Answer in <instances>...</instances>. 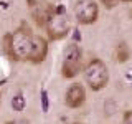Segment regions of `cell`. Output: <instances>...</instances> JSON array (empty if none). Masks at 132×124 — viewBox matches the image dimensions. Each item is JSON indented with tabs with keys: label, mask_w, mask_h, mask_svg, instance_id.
I'll return each instance as SVG.
<instances>
[{
	"label": "cell",
	"mask_w": 132,
	"mask_h": 124,
	"mask_svg": "<svg viewBox=\"0 0 132 124\" xmlns=\"http://www.w3.org/2000/svg\"><path fill=\"white\" fill-rule=\"evenodd\" d=\"M33 47V33L28 25L22 23L13 33L3 36V50L13 61H28Z\"/></svg>",
	"instance_id": "obj_1"
},
{
	"label": "cell",
	"mask_w": 132,
	"mask_h": 124,
	"mask_svg": "<svg viewBox=\"0 0 132 124\" xmlns=\"http://www.w3.org/2000/svg\"><path fill=\"white\" fill-rule=\"evenodd\" d=\"M84 80L93 91L104 89L109 83V71L106 63L99 58H93L84 68Z\"/></svg>",
	"instance_id": "obj_2"
},
{
	"label": "cell",
	"mask_w": 132,
	"mask_h": 124,
	"mask_svg": "<svg viewBox=\"0 0 132 124\" xmlns=\"http://www.w3.org/2000/svg\"><path fill=\"white\" fill-rule=\"evenodd\" d=\"M82 68V51L78 43H69L64 50V58H63V65H61V74L66 80L78 76V73Z\"/></svg>",
	"instance_id": "obj_3"
},
{
	"label": "cell",
	"mask_w": 132,
	"mask_h": 124,
	"mask_svg": "<svg viewBox=\"0 0 132 124\" xmlns=\"http://www.w3.org/2000/svg\"><path fill=\"white\" fill-rule=\"evenodd\" d=\"M45 30L48 33V38L51 41L63 40L66 35L69 33V20L66 13H53L50 17V20L46 22Z\"/></svg>",
	"instance_id": "obj_4"
},
{
	"label": "cell",
	"mask_w": 132,
	"mask_h": 124,
	"mask_svg": "<svg viewBox=\"0 0 132 124\" xmlns=\"http://www.w3.org/2000/svg\"><path fill=\"white\" fill-rule=\"evenodd\" d=\"M74 17L81 25H93L99 18V7L94 0H78L74 5Z\"/></svg>",
	"instance_id": "obj_5"
},
{
	"label": "cell",
	"mask_w": 132,
	"mask_h": 124,
	"mask_svg": "<svg viewBox=\"0 0 132 124\" xmlns=\"http://www.w3.org/2000/svg\"><path fill=\"white\" fill-rule=\"evenodd\" d=\"M53 13H55V5H51L50 2H40L38 0V3L31 8V18L36 23V27L40 28L46 27V22Z\"/></svg>",
	"instance_id": "obj_6"
},
{
	"label": "cell",
	"mask_w": 132,
	"mask_h": 124,
	"mask_svg": "<svg viewBox=\"0 0 132 124\" xmlns=\"http://www.w3.org/2000/svg\"><path fill=\"white\" fill-rule=\"evenodd\" d=\"M48 55V41L40 35H33V47L28 61H31L33 65H40L46 60Z\"/></svg>",
	"instance_id": "obj_7"
},
{
	"label": "cell",
	"mask_w": 132,
	"mask_h": 124,
	"mask_svg": "<svg viewBox=\"0 0 132 124\" xmlns=\"http://www.w3.org/2000/svg\"><path fill=\"white\" fill-rule=\"evenodd\" d=\"M86 101V91L81 84H71L66 91V96H64V103L68 107L71 109H78L84 104Z\"/></svg>",
	"instance_id": "obj_8"
},
{
	"label": "cell",
	"mask_w": 132,
	"mask_h": 124,
	"mask_svg": "<svg viewBox=\"0 0 132 124\" xmlns=\"http://www.w3.org/2000/svg\"><path fill=\"white\" fill-rule=\"evenodd\" d=\"M129 58H130L129 45H127L126 41H121V43L116 47V60H117V63H126V61H129Z\"/></svg>",
	"instance_id": "obj_9"
},
{
	"label": "cell",
	"mask_w": 132,
	"mask_h": 124,
	"mask_svg": "<svg viewBox=\"0 0 132 124\" xmlns=\"http://www.w3.org/2000/svg\"><path fill=\"white\" fill-rule=\"evenodd\" d=\"M25 106H27V101H25L23 94L22 93H16L13 98H12V107H13L15 111H23Z\"/></svg>",
	"instance_id": "obj_10"
},
{
	"label": "cell",
	"mask_w": 132,
	"mask_h": 124,
	"mask_svg": "<svg viewBox=\"0 0 132 124\" xmlns=\"http://www.w3.org/2000/svg\"><path fill=\"white\" fill-rule=\"evenodd\" d=\"M101 3L107 8V10H112V8L119 3V0H101Z\"/></svg>",
	"instance_id": "obj_11"
},
{
	"label": "cell",
	"mask_w": 132,
	"mask_h": 124,
	"mask_svg": "<svg viewBox=\"0 0 132 124\" xmlns=\"http://www.w3.org/2000/svg\"><path fill=\"white\" fill-rule=\"evenodd\" d=\"M41 103H43V113H48V93L41 91Z\"/></svg>",
	"instance_id": "obj_12"
},
{
	"label": "cell",
	"mask_w": 132,
	"mask_h": 124,
	"mask_svg": "<svg viewBox=\"0 0 132 124\" xmlns=\"http://www.w3.org/2000/svg\"><path fill=\"white\" fill-rule=\"evenodd\" d=\"M124 124H132V109L124 113Z\"/></svg>",
	"instance_id": "obj_13"
},
{
	"label": "cell",
	"mask_w": 132,
	"mask_h": 124,
	"mask_svg": "<svg viewBox=\"0 0 132 124\" xmlns=\"http://www.w3.org/2000/svg\"><path fill=\"white\" fill-rule=\"evenodd\" d=\"M5 124H30V122H28L27 119H13V121H8Z\"/></svg>",
	"instance_id": "obj_14"
},
{
	"label": "cell",
	"mask_w": 132,
	"mask_h": 124,
	"mask_svg": "<svg viewBox=\"0 0 132 124\" xmlns=\"http://www.w3.org/2000/svg\"><path fill=\"white\" fill-rule=\"evenodd\" d=\"M36 3H38V0H27V5L30 7V10H31V8L36 5Z\"/></svg>",
	"instance_id": "obj_15"
},
{
	"label": "cell",
	"mask_w": 132,
	"mask_h": 124,
	"mask_svg": "<svg viewBox=\"0 0 132 124\" xmlns=\"http://www.w3.org/2000/svg\"><path fill=\"white\" fill-rule=\"evenodd\" d=\"M121 2H127V3H130V2H132V0H121Z\"/></svg>",
	"instance_id": "obj_16"
},
{
	"label": "cell",
	"mask_w": 132,
	"mask_h": 124,
	"mask_svg": "<svg viewBox=\"0 0 132 124\" xmlns=\"http://www.w3.org/2000/svg\"><path fill=\"white\" fill-rule=\"evenodd\" d=\"M73 124H82V122H73Z\"/></svg>",
	"instance_id": "obj_17"
}]
</instances>
